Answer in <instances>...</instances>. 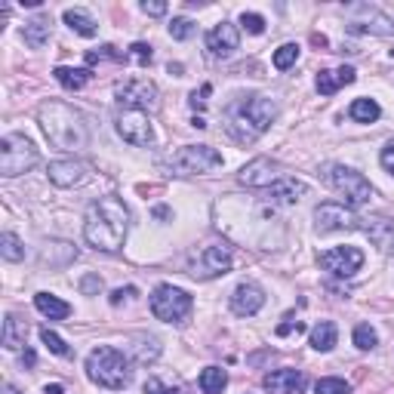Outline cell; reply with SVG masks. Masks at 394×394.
<instances>
[{
    "label": "cell",
    "instance_id": "e0dca14e",
    "mask_svg": "<svg viewBox=\"0 0 394 394\" xmlns=\"http://www.w3.org/2000/svg\"><path fill=\"white\" fill-rule=\"evenodd\" d=\"M237 28H234L231 22H219L213 31L207 34V49L209 55H215V59H228V55L237 49Z\"/></svg>",
    "mask_w": 394,
    "mask_h": 394
},
{
    "label": "cell",
    "instance_id": "4316f807",
    "mask_svg": "<svg viewBox=\"0 0 394 394\" xmlns=\"http://www.w3.org/2000/svg\"><path fill=\"white\" fill-rule=\"evenodd\" d=\"M160 357V342L154 336H135L133 339V360L135 363H154Z\"/></svg>",
    "mask_w": 394,
    "mask_h": 394
},
{
    "label": "cell",
    "instance_id": "7a4b0ae2",
    "mask_svg": "<svg viewBox=\"0 0 394 394\" xmlns=\"http://www.w3.org/2000/svg\"><path fill=\"white\" fill-rule=\"evenodd\" d=\"M274 117H277V105L268 96H246V98H237L225 111V129L234 142L250 145L274 123Z\"/></svg>",
    "mask_w": 394,
    "mask_h": 394
},
{
    "label": "cell",
    "instance_id": "cb8c5ba5",
    "mask_svg": "<svg viewBox=\"0 0 394 394\" xmlns=\"http://www.w3.org/2000/svg\"><path fill=\"white\" fill-rule=\"evenodd\" d=\"M25 336H28L25 320H18L16 314H6V320H3V348L18 351L25 345Z\"/></svg>",
    "mask_w": 394,
    "mask_h": 394
},
{
    "label": "cell",
    "instance_id": "44dd1931",
    "mask_svg": "<svg viewBox=\"0 0 394 394\" xmlns=\"http://www.w3.org/2000/svg\"><path fill=\"white\" fill-rule=\"evenodd\" d=\"M305 182H299V179H287V176H280L274 185L268 188V197L274 203H296L299 197H305Z\"/></svg>",
    "mask_w": 394,
    "mask_h": 394
},
{
    "label": "cell",
    "instance_id": "d4e9b609",
    "mask_svg": "<svg viewBox=\"0 0 394 394\" xmlns=\"http://www.w3.org/2000/svg\"><path fill=\"white\" fill-rule=\"evenodd\" d=\"M49 25H53L49 18H31V22H25V31H22L25 43L31 49H43L49 40Z\"/></svg>",
    "mask_w": 394,
    "mask_h": 394
},
{
    "label": "cell",
    "instance_id": "277c9868",
    "mask_svg": "<svg viewBox=\"0 0 394 394\" xmlns=\"http://www.w3.org/2000/svg\"><path fill=\"white\" fill-rule=\"evenodd\" d=\"M86 376L98 388H108V391H123L133 382L129 357L123 351L111 348V345H98V348L90 351V357H86Z\"/></svg>",
    "mask_w": 394,
    "mask_h": 394
},
{
    "label": "cell",
    "instance_id": "60d3db41",
    "mask_svg": "<svg viewBox=\"0 0 394 394\" xmlns=\"http://www.w3.org/2000/svg\"><path fill=\"white\" fill-rule=\"evenodd\" d=\"M129 55H133L139 65H151V59H154V53H151L148 43H133V47H129Z\"/></svg>",
    "mask_w": 394,
    "mask_h": 394
},
{
    "label": "cell",
    "instance_id": "f5cc1de1",
    "mask_svg": "<svg viewBox=\"0 0 394 394\" xmlns=\"http://www.w3.org/2000/svg\"><path fill=\"white\" fill-rule=\"evenodd\" d=\"M154 215H157V219H166V215H170V209H166V207H154Z\"/></svg>",
    "mask_w": 394,
    "mask_h": 394
},
{
    "label": "cell",
    "instance_id": "816d5d0a",
    "mask_svg": "<svg viewBox=\"0 0 394 394\" xmlns=\"http://www.w3.org/2000/svg\"><path fill=\"white\" fill-rule=\"evenodd\" d=\"M43 391H47V394H65V388H62V385H47Z\"/></svg>",
    "mask_w": 394,
    "mask_h": 394
},
{
    "label": "cell",
    "instance_id": "7bdbcfd3",
    "mask_svg": "<svg viewBox=\"0 0 394 394\" xmlns=\"http://www.w3.org/2000/svg\"><path fill=\"white\" fill-rule=\"evenodd\" d=\"M379 163L385 166V170H388V172H391V176H394V139L388 142L385 148H382V154H379Z\"/></svg>",
    "mask_w": 394,
    "mask_h": 394
},
{
    "label": "cell",
    "instance_id": "7c38bea8",
    "mask_svg": "<svg viewBox=\"0 0 394 394\" xmlns=\"http://www.w3.org/2000/svg\"><path fill=\"white\" fill-rule=\"evenodd\" d=\"M363 219H357L354 209H348L345 203H320L314 209V225L320 234H332L342 231V228H360Z\"/></svg>",
    "mask_w": 394,
    "mask_h": 394
},
{
    "label": "cell",
    "instance_id": "8992f818",
    "mask_svg": "<svg viewBox=\"0 0 394 394\" xmlns=\"http://www.w3.org/2000/svg\"><path fill=\"white\" fill-rule=\"evenodd\" d=\"M191 296L185 289L172 287V283H160L151 296V314L163 324H182L185 317L191 314Z\"/></svg>",
    "mask_w": 394,
    "mask_h": 394
},
{
    "label": "cell",
    "instance_id": "d6986e66",
    "mask_svg": "<svg viewBox=\"0 0 394 394\" xmlns=\"http://www.w3.org/2000/svg\"><path fill=\"white\" fill-rule=\"evenodd\" d=\"M47 176L59 188H74V185H80L86 179V166L80 160H53L47 166Z\"/></svg>",
    "mask_w": 394,
    "mask_h": 394
},
{
    "label": "cell",
    "instance_id": "ab89813d",
    "mask_svg": "<svg viewBox=\"0 0 394 394\" xmlns=\"http://www.w3.org/2000/svg\"><path fill=\"white\" fill-rule=\"evenodd\" d=\"M240 25H244L250 34H262L265 31V18L259 12H240Z\"/></svg>",
    "mask_w": 394,
    "mask_h": 394
},
{
    "label": "cell",
    "instance_id": "ffe728a7",
    "mask_svg": "<svg viewBox=\"0 0 394 394\" xmlns=\"http://www.w3.org/2000/svg\"><path fill=\"white\" fill-rule=\"evenodd\" d=\"M360 228L379 250L394 252V222L391 219H382V215H376V219H363Z\"/></svg>",
    "mask_w": 394,
    "mask_h": 394
},
{
    "label": "cell",
    "instance_id": "d6a6232c",
    "mask_svg": "<svg viewBox=\"0 0 394 394\" xmlns=\"http://www.w3.org/2000/svg\"><path fill=\"white\" fill-rule=\"evenodd\" d=\"M0 256H3L6 262H22V259H25V246H22V240H18L16 234L6 231L3 237H0Z\"/></svg>",
    "mask_w": 394,
    "mask_h": 394
},
{
    "label": "cell",
    "instance_id": "5b68a950",
    "mask_svg": "<svg viewBox=\"0 0 394 394\" xmlns=\"http://www.w3.org/2000/svg\"><path fill=\"white\" fill-rule=\"evenodd\" d=\"M34 163H37V148L28 135L10 133L0 139V172H3L6 179L22 176V172H28Z\"/></svg>",
    "mask_w": 394,
    "mask_h": 394
},
{
    "label": "cell",
    "instance_id": "d590c367",
    "mask_svg": "<svg viewBox=\"0 0 394 394\" xmlns=\"http://www.w3.org/2000/svg\"><path fill=\"white\" fill-rule=\"evenodd\" d=\"M314 394H351V385L345 379H317L314 382Z\"/></svg>",
    "mask_w": 394,
    "mask_h": 394
},
{
    "label": "cell",
    "instance_id": "8fae6325",
    "mask_svg": "<svg viewBox=\"0 0 394 394\" xmlns=\"http://www.w3.org/2000/svg\"><path fill=\"white\" fill-rule=\"evenodd\" d=\"M231 271V250L225 244H209L200 250V256L191 262V274L209 280V277H222Z\"/></svg>",
    "mask_w": 394,
    "mask_h": 394
},
{
    "label": "cell",
    "instance_id": "7dc6e473",
    "mask_svg": "<svg viewBox=\"0 0 394 394\" xmlns=\"http://www.w3.org/2000/svg\"><path fill=\"white\" fill-rule=\"evenodd\" d=\"M129 296H135V287H127V289H114V293H111V305H120L123 299H129Z\"/></svg>",
    "mask_w": 394,
    "mask_h": 394
},
{
    "label": "cell",
    "instance_id": "ac0fdd59",
    "mask_svg": "<svg viewBox=\"0 0 394 394\" xmlns=\"http://www.w3.org/2000/svg\"><path fill=\"white\" fill-rule=\"evenodd\" d=\"M262 305H265V293L256 283H240L231 293V311L237 317H252V314H259Z\"/></svg>",
    "mask_w": 394,
    "mask_h": 394
},
{
    "label": "cell",
    "instance_id": "f35d334b",
    "mask_svg": "<svg viewBox=\"0 0 394 394\" xmlns=\"http://www.w3.org/2000/svg\"><path fill=\"white\" fill-rule=\"evenodd\" d=\"M102 59H114V62H127V55L117 53L114 47H102V49H92V53H86V65H96V62Z\"/></svg>",
    "mask_w": 394,
    "mask_h": 394
},
{
    "label": "cell",
    "instance_id": "1f68e13d",
    "mask_svg": "<svg viewBox=\"0 0 394 394\" xmlns=\"http://www.w3.org/2000/svg\"><path fill=\"white\" fill-rule=\"evenodd\" d=\"M49 250L43 252V262L49 265H65L71 262V259H77V250H74L71 244H65V240H53V244H47Z\"/></svg>",
    "mask_w": 394,
    "mask_h": 394
},
{
    "label": "cell",
    "instance_id": "9c48e42d",
    "mask_svg": "<svg viewBox=\"0 0 394 394\" xmlns=\"http://www.w3.org/2000/svg\"><path fill=\"white\" fill-rule=\"evenodd\" d=\"M222 166V154L209 145H185L170 157V170L179 176H197Z\"/></svg>",
    "mask_w": 394,
    "mask_h": 394
},
{
    "label": "cell",
    "instance_id": "b9f144b4",
    "mask_svg": "<svg viewBox=\"0 0 394 394\" xmlns=\"http://www.w3.org/2000/svg\"><path fill=\"white\" fill-rule=\"evenodd\" d=\"M80 293H83V296H98V293H102V277L86 274L83 280H80Z\"/></svg>",
    "mask_w": 394,
    "mask_h": 394
},
{
    "label": "cell",
    "instance_id": "836d02e7",
    "mask_svg": "<svg viewBox=\"0 0 394 394\" xmlns=\"http://www.w3.org/2000/svg\"><path fill=\"white\" fill-rule=\"evenodd\" d=\"M299 62V43H283L280 49H274V68L277 71H287Z\"/></svg>",
    "mask_w": 394,
    "mask_h": 394
},
{
    "label": "cell",
    "instance_id": "2e32d148",
    "mask_svg": "<svg viewBox=\"0 0 394 394\" xmlns=\"http://www.w3.org/2000/svg\"><path fill=\"white\" fill-rule=\"evenodd\" d=\"M265 391L271 394H302V388L308 385L305 373L302 369H293V367H283V369H274L262 379Z\"/></svg>",
    "mask_w": 394,
    "mask_h": 394
},
{
    "label": "cell",
    "instance_id": "6da1fadb",
    "mask_svg": "<svg viewBox=\"0 0 394 394\" xmlns=\"http://www.w3.org/2000/svg\"><path fill=\"white\" fill-rule=\"evenodd\" d=\"M129 228V209L120 197H98L96 203H90L83 219V237L90 246L102 252H117L127 240Z\"/></svg>",
    "mask_w": 394,
    "mask_h": 394
},
{
    "label": "cell",
    "instance_id": "52a82bcc",
    "mask_svg": "<svg viewBox=\"0 0 394 394\" xmlns=\"http://www.w3.org/2000/svg\"><path fill=\"white\" fill-rule=\"evenodd\" d=\"M345 31L351 34H376V37H394V18L382 12L379 6L369 3H354L348 6V22Z\"/></svg>",
    "mask_w": 394,
    "mask_h": 394
},
{
    "label": "cell",
    "instance_id": "bcb514c9",
    "mask_svg": "<svg viewBox=\"0 0 394 394\" xmlns=\"http://www.w3.org/2000/svg\"><path fill=\"white\" fill-rule=\"evenodd\" d=\"M142 12H145V16H163L166 12V3H160V0H154V3H142Z\"/></svg>",
    "mask_w": 394,
    "mask_h": 394
},
{
    "label": "cell",
    "instance_id": "3957f363",
    "mask_svg": "<svg viewBox=\"0 0 394 394\" xmlns=\"http://www.w3.org/2000/svg\"><path fill=\"white\" fill-rule=\"evenodd\" d=\"M37 117H40V127H43V133H47V139L53 142L55 148H62V151H80V148H86V142H90V129H86L83 114L74 111L71 105L43 102Z\"/></svg>",
    "mask_w": 394,
    "mask_h": 394
},
{
    "label": "cell",
    "instance_id": "8d00e7d4",
    "mask_svg": "<svg viewBox=\"0 0 394 394\" xmlns=\"http://www.w3.org/2000/svg\"><path fill=\"white\" fill-rule=\"evenodd\" d=\"M194 31H197V25L191 22V18H185V16H176L170 22V37H172V40H188Z\"/></svg>",
    "mask_w": 394,
    "mask_h": 394
},
{
    "label": "cell",
    "instance_id": "9f6ffc18",
    "mask_svg": "<svg viewBox=\"0 0 394 394\" xmlns=\"http://www.w3.org/2000/svg\"><path fill=\"white\" fill-rule=\"evenodd\" d=\"M391 59H394V49H391Z\"/></svg>",
    "mask_w": 394,
    "mask_h": 394
},
{
    "label": "cell",
    "instance_id": "30bf717a",
    "mask_svg": "<svg viewBox=\"0 0 394 394\" xmlns=\"http://www.w3.org/2000/svg\"><path fill=\"white\" fill-rule=\"evenodd\" d=\"M114 96H117V102L133 111H157L160 108L157 86L145 77H129V80H123V83H117Z\"/></svg>",
    "mask_w": 394,
    "mask_h": 394
},
{
    "label": "cell",
    "instance_id": "9a60e30c",
    "mask_svg": "<svg viewBox=\"0 0 394 394\" xmlns=\"http://www.w3.org/2000/svg\"><path fill=\"white\" fill-rule=\"evenodd\" d=\"M240 185H246V188H271V185L280 179V172H277V163L268 157H256L250 160V163L240 170Z\"/></svg>",
    "mask_w": 394,
    "mask_h": 394
},
{
    "label": "cell",
    "instance_id": "4fadbf2b",
    "mask_svg": "<svg viewBox=\"0 0 394 394\" xmlns=\"http://www.w3.org/2000/svg\"><path fill=\"white\" fill-rule=\"evenodd\" d=\"M117 133H120L123 142L135 148H145L154 142V133H151V120H148L145 111H133L127 108L120 117H117Z\"/></svg>",
    "mask_w": 394,
    "mask_h": 394
},
{
    "label": "cell",
    "instance_id": "484cf974",
    "mask_svg": "<svg viewBox=\"0 0 394 394\" xmlns=\"http://www.w3.org/2000/svg\"><path fill=\"white\" fill-rule=\"evenodd\" d=\"M336 339H339L336 324H332V320H320V324L311 330V348L314 351H332L336 348Z\"/></svg>",
    "mask_w": 394,
    "mask_h": 394
},
{
    "label": "cell",
    "instance_id": "c3c4849f",
    "mask_svg": "<svg viewBox=\"0 0 394 394\" xmlns=\"http://www.w3.org/2000/svg\"><path fill=\"white\" fill-rule=\"evenodd\" d=\"M305 330V326L299 324V320H296V324H280L277 326V336H289V332H302Z\"/></svg>",
    "mask_w": 394,
    "mask_h": 394
},
{
    "label": "cell",
    "instance_id": "4dcf8cb0",
    "mask_svg": "<svg viewBox=\"0 0 394 394\" xmlns=\"http://www.w3.org/2000/svg\"><path fill=\"white\" fill-rule=\"evenodd\" d=\"M225 385H228V373L222 367H207L200 373V391L203 394H222Z\"/></svg>",
    "mask_w": 394,
    "mask_h": 394
},
{
    "label": "cell",
    "instance_id": "f546056e",
    "mask_svg": "<svg viewBox=\"0 0 394 394\" xmlns=\"http://www.w3.org/2000/svg\"><path fill=\"white\" fill-rule=\"evenodd\" d=\"M65 25L71 31H77L80 37H96V22H92V16H86L83 10H65Z\"/></svg>",
    "mask_w": 394,
    "mask_h": 394
},
{
    "label": "cell",
    "instance_id": "f1b7e54d",
    "mask_svg": "<svg viewBox=\"0 0 394 394\" xmlns=\"http://www.w3.org/2000/svg\"><path fill=\"white\" fill-rule=\"evenodd\" d=\"M53 77L59 80L65 90H83L86 80H90L92 74L86 71V68H65V65H62V68H55V71H53Z\"/></svg>",
    "mask_w": 394,
    "mask_h": 394
},
{
    "label": "cell",
    "instance_id": "681fc988",
    "mask_svg": "<svg viewBox=\"0 0 394 394\" xmlns=\"http://www.w3.org/2000/svg\"><path fill=\"white\" fill-rule=\"evenodd\" d=\"M34 360H37V357H34V351H31V348H25V354H22V363H25V367H34Z\"/></svg>",
    "mask_w": 394,
    "mask_h": 394
},
{
    "label": "cell",
    "instance_id": "f907efd6",
    "mask_svg": "<svg viewBox=\"0 0 394 394\" xmlns=\"http://www.w3.org/2000/svg\"><path fill=\"white\" fill-rule=\"evenodd\" d=\"M311 43H314V47H326V37L324 34H311Z\"/></svg>",
    "mask_w": 394,
    "mask_h": 394
},
{
    "label": "cell",
    "instance_id": "db71d44e",
    "mask_svg": "<svg viewBox=\"0 0 394 394\" xmlns=\"http://www.w3.org/2000/svg\"><path fill=\"white\" fill-rule=\"evenodd\" d=\"M170 74H176V77H182V65H172V62H170Z\"/></svg>",
    "mask_w": 394,
    "mask_h": 394
},
{
    "label": "cell",
    "instance_id": "ee69618b",
    "mask_svg": "<svg viewBox=\"0 0 394 394\" xmlns=\"http://www.w3.org/2000/svg\"><path fill=\"white\" fill-rule=\"evenodd\" d=\"M145 394H179V388H166L160 379H148L145 382Z\"/></svg>",
    "mask_w": 394,
    "mask_h": 394
},
{
    "label": "cell",
    "instance_id": "83f0119b",
    "mask_svg": "<svg viewBox=\"0 0 394 394\" xmlns=\"http://www.w3.org/2000/svg\"><path fill=\"white\" fill-rule=\"evenodd\" d=\"M348 117L357 123H376L382 117V108L373 102V98H354L348 108Z\"/></svg>",
    "mask_w": 394,
    "mask_h": 394
},
{
    "label": "cell",
    "instance_id": "74e56055",
    "mask_svg": "<svg viewBox=\"0 0 394 394\" xmlns=\"http://www.w3.org/2000/svg\"><path fill=\"white\" fill-rule=\"evenodd\" d=\"M40 339H43V345H47L53 354H59V357H68V354H71V351H68V345L62 342V339L55 336L53 330H40Z\"/></svg>",
    "mask_w": 394,
    "mask_h": 394
},
{
    "label": "cell",
    "instance_id": "11a10c76",
    "mask_svg": "<svg viewBox=\"0 0 394 394\" xmlns=\"http://www.w3.org/2000/svg\"><path fill=\"white\" fill-rule=\"evenodd\" d=\"M3 391H6V394H18V391H16V388H12V385H3Z\"/></svg>",
    "mask_w": 394,
    "mask_h": 394
},
{
    "label": "cell",
    "instance_id": "7402d4cb",
    "mask_svg": "<svg viewBox=\"0 0 394 394\" xmlns=\"http://www.w3.org/2000/svg\"><path fill=\"white\" fill-rule=\"evenodd\" d=\"M345 83H354V68L342 65L336 68V71H320L317 74V92L320 96H332V92L339 90V86Z\"/></svg>",
    "mask_w": 394,
    "mask_h": 394
},
{
    "label": "cell",
    "instance_id": "e575fe53",
    "mask_svg": "<svg viewBox=\"0 0 394 394\" xmlns=\"http://www.w3.org/2000/svg\"><path fill=\"white\" fill-rule=\"evenodd\" d=\"M354 345L360 351H369V348H376V345H379V336H376V330L369 324H357L354 326Z\"/></svg>",
    "mask_w": 394,
    "mask_h": 394
},
{
    "label": "cell",
    "instance_id": "5bb4252c",
    "mask_svg": "<svg viewBox=\"0 0 394 394\" xmlns=\"http://www.w3.org/2000/svg\"><path fill=\"white\" fill-rule=\"evenodd\" d=\"M360 265H363V252L357 250V246H332V250L320 252V268L336 274V277L357 274Z\"/></svg>",
    "mask_w": 394,
    "mask_h": 394
},
{
    "label": "cell",
    "instance_id": "ba28073f",
    "mask_svg": "<svg viewBox=\"0 0 394 394\" xmlns=\"http://www.w3.org/2000/svg\"><path fill=\"white\" fill-rule=\"evenodd\" d=\"M324 179L339 191V194L345 197V200L351 203V207H360V203H367L369 197H373V188H369V182H367V179H363L357 170H351V166H342V163L326 166Z\"/></svg>",
    "mask_w": 394,
    "mask_h": 394
},
{
    "label": "cell",
    "instance_id": "f6af8a7d",
    "mask_svg": "<svg viewBox=\"0 0 394 394\" xmlns=\"http://www.w3.org/2000/svg\"><path fill=\"white\" fill-rule=\"evenodd\" d=\"M209 92H213V86L203 83L200 92H194V96H191V105H194V108H203V105H207V96H209Z\"/></svg>",
    "mask_w": 394,
    "mask_h": 394
},
{
    "label": "cell",
    "instance_id": "603a6c76",
    "mask_svg": "<svg viewBox=\"0 0 394 394\" xmlns=\"http://www.w3.org/2000/svg\"><path fill=\"white\" fill-rule=\"evenodd\" d=\"M34 308L43 314V317H49V320H65L68 314H71V305H68V302L55 299V296H49V293H37L34 296Z\"/></svg>",
    "mask_w": 394,
    "mask_h": 394
}]
</instances>
